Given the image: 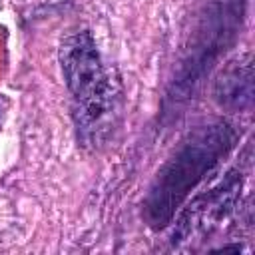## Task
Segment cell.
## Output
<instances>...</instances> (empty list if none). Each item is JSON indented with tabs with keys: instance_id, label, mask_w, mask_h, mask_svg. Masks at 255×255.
Masks as SVG:
<instances>
[{
	"instance_id": "6da1fadb",
	"label": "cell",
	"mask_w": 255,
	"mask_h": 255,
	"mask_svg": "<svg viewBox=\"0 0 255 255\" xmlns=\"http://www.w3.org/2000/svg\"><path fill=\"white\" fill-rule=\"evenodd\" d=\"M60 64L68 90L74 96V118L82 137L94 141L108 128L116 96L110 78L104 72L94 36L88 30L74 32L60 46Z\"/></svg>"
},
{
	"instance_id": "7a4b0ae2",
	"label": "cell",
	"mask_w": 255,
	"mask_h": 255,
	"mask_svg": "<svg viewBox=\"0 0 255 255\" xmlns=\"http://www.w3.org/2000/svg\"><path fill=\"white\" fill-rule=\"evenodd\" d=\"M233 139L235 135L231 128L225 122H217L197 131L195 137L183 145V149L157 175V183L151 189L147 201L151 225H165L189 189H193L219 157L231 149Z\"/></svg>"
},
{
	"instance_id": "3957f363",
	"label": "cell",
	"mask_w": 255,
	"mask_h": 255,
	"mask_svg": "<svg viewBox=\"0 0 255 255\" xmlns=\"http://www.w3.org/2000/svg\"><path fill=\"white\" fill-rule=\"evenodd\" d=\"M215 98L221 106L227 108H243L251 104L253 98V68L251 58L245 56L237 62H231L227 70L219 76L215 84Z\"/></svg>"
}]
</instances>
